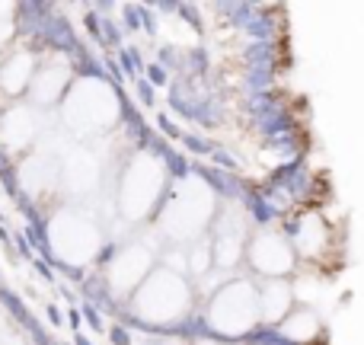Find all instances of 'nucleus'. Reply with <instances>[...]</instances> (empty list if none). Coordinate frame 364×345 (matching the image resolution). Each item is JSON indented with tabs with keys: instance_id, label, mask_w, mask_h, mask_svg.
<instances>
[{
	"instance_id": "1",
	"label": "nucleus",
	"mask_w": 364,
	"mask_h": 345,
	"mask_svg": "<svg viewBox=\"0 0 364 345\" xmlns=\"http://www.w3.org/2000/svg\"><path fill=\"white\" fill-rule=\"evenodd\" d=\"M214 211H218V195L198 176H188L176 186L173 198L166 201L160 214V230L176 243H192L208 230Z\"/></svg>"
},
{
	"instance_id": "2",
	"label": "nucleus",
	"mask_w": 364,
	"mask_h": 345,
	"mask_svg": "<svg viewBox=\"0 0 364 345\" xmlns=\"http://www.w3.org/2000/svg\"><path fill=\"white\" fill-rule=\"evenodd\" d=\"M61 115L70 132L96 134L119 122L122 102L106 80H100V77H80V80L70 83V90L64 93Z\"/></svg>"
},
{
	"instance_id": "3",
	"label": "nucleus",
	"mask_w": 364,
	"mask_h": 345,
	"mask_svg": "<svg viewBox=\"0 0 364 345\" xmlns=\"http://www.w3.org/2000/svg\"><path fill=\"white\" fill-rule=\"evenodd\" d=\"M132 304H134V314L144 323L166 327V323H176L188 314V307H192V288L182 278V272H173L170 265H160L134 291Z\"/></svg>"
},
{
	"instance_id": "4",
	"label": "nucleus",
	"mask_w": 364,
	"mask_h": 345,
	"mask_svg": "<svg viewBox=\"0 0 364 345\" xmlns=\"http://www.w3.org/2000/svg\"><path fill=\"white\" fill-rule=\"evenodd\" d=\"M166 186V164L157 154H134L119 182V211L125 221H144L154 214Z\"/></svg>"
},
{
	"instance_id": "5",
	"label": "nucleus",
	"mask_w": 364,
	"mask_h": 345,
	"mask_svg": "<svg viewBox=\"0 0 364 345\" xmlns=\"http://www.w3.org/2000/svg\"><path fill=\"white\" fill-rule=\"evenodd\" d=\"M48 243L64 265H87L100 256L102 230L87 211L61 208L48 224Z\"/></svg>"
},
{
	"instance_id": "6",
	"label": "nucleus",
	"mask_w": 364,
	"mask_h": 345,
	"mask_svg": "<svg viewBox=\"0 0 364 345\" xmlns=\"http://www.w3.org/2000/svg\"><path fill=\"white\" fill-rule=\"evenodd\" d=\"M259 323V291L252 282H227L208 304V327L220 336H246Z\"/></svg>"
},
{
	"instance_id": "7",
	"label": "nucleus",
	"mask_w": 364,
	"mask_h": 345,
	"mask_svg": "<svg viewBox=\"0 0 364 345\" xmlns=\"http://www.w3.org/2000/svg\"><path fill=\"white\" fill-rule=\"evenodd\" d=\"M246 259H250L252 269H256L259 275H265L269 282H282L297 265V253H294V246H291V240L275 230H259L256 237L250 240V246H246Z\"/></svg>"
},
{
	"instance_id": "8",
	"label": "nucleus",
	"mask_w": 364,
	"mask_h": 345,
	"mask_svg": "<svg viewBox=\"0 0 364 345\" xmlns=\"http://www.w3.org/2000/svg\"><path fill=\"white\" fill-rule=\"evenodd\" d=\"M151 272H154V250L144 243H132L122 253H115V259L109 262V288L122 297L134 294L147 282Z\"/></svg>"
},
{
	"instance_id": "9",
	"label": "nucleus",
	"mask_w": 364,
	"mask_h": 345,
	"mask_svg": "<svg viewBox=\"0 0 364 345\" xmlns=\"http://www.w3.org/2000/svg\"><path fill=\"white\" fill-rule=\"evenodd\" d=\"M100 176H102L100 157H96L93 151H83V147H80V151H70L68 160H64V166H61L64 189H68L70 195H77V198L96 192V186H100Z\"/></svg>"
},
{
	"instance_id": "10",
	"label": "nucleus",
	"mask_w": 364,
	"mask_h": 345,
	"mask_svg": "<svg viewBox=\"0 0 364 345\" xmlns=\"http://www.w3.org/2000/svg\"><path fill=\"white\" fill-rule=\"evenodd\" d=\"M68 83H70V61L64 55H55V58H48L42 68H36L29 93L38 106H51V102H58L64 96Z\"/></svg>"
},
{
	"instance_id": "11",
	"label": "nucleus",
	"mask_w": 364,
	"mask_h": 345,
	"mask_svg": "<svg viewBox=\"0 0 364 345\" xmlns=\"http://www.w3.org/2000/svg\"><path fill=\"white\" fill-rule=\"evenodd\" d=\"M38 134V112L29 106H13L0 122V144L6 151H26Z\"/></svg>"
},
{
	"instance_id": "12",
	"label": "nucleus",
	"mask_w": 364,
	"mask_h": 345,
	"mask_svg": "<svg viewBox=\"0 0 364 345\" xmlns=\"http://www.w3.org/2000/svg\"><path fill=\"white\" fill-rule=\"evenodd\" d=\"M329 243H333V233H329L326 221L320 218L316 211H307L301 221H297V230H294V246L297 256L304 259H323L329 253Z\"/></svg>"
},
{
	"instance_id": "13",
	"label": "nucleus",
	"mask_w": 364,
	"mask_h": 345,
	"mask_svg": "<svg viewBox=\"0 0 364 345\" xmlns=\"http://www.w3.org/2000/svg\"><path fill=\"white\" fill-rule=\"evenodd\" d=\"M211 253H214V265L220 269H233L240 259L246 256V246H243V221L230 224V221H220L218 227V240L211 243Z\"/></svg>"
},
{
	"instance_id": "14",
	"label": "nucleus",
	"mask_w": 364,
	"mask_h": 345,
	"mask_svg": "<svg viewBox=\"0 0 364 345\" xmlns=\"http://www.w3.org/2000/svg\"><path fill=\"white\" fill-rule=\"evenodd\" d=\"M294 307V288L282 282H265L259 288V320L265 323H282Z\"/></svg>"
},
{
	"instance_id": "15",
	"label": "nucleus",
	"mask_w": 364,
	"mask_h": 345,
	"mask_svg": "<svg viewBox=\"0 0 364 345\" xmlns=\"http://www.w3.org/2000/svg\"><path fill=\"white\" fill-rule=\"evenodd\" d=\"M19 176H23L26 192L42 195V192H48V189H55L58 176H61V166H58V160L48 157V154H32V157L23 164Z\"/></svg>"
},
{
	"instance_id": "16",
	"label": "nucleus",
	"mask_w": 364,
	"mask_h": 345,
	"mask_svg": "<svg viewBox=\"0 0 364 345\" xmlns=\"http://www.w3.org/2000/svg\"><path fill=\"white\" fill-rule=\"evenodd\" d=\"M32 77H36V55H29V51H16L0 64V87L10 96H19L23 90H29Z\"/></svg>"
},
{
	"instance_id": "17",
	"label": "nucleus",
	"mask_w": 364,
	"mask_h": 345,
	"mask_svg": "<svg viewBox=\"0 0 364 345\" xmlns=\"http://www.w3.org/2000/svg\"><path fill=\"white\" fill-rule=\"evenodd\" d=\"M278 333L291 342H314L320 336V317L314 310H291L282 323H278Z\"/></svg>"
},
{
	"instance_id": "18",
	"label": "nucleus",
	"mask_w": 364,
	"mask_h": 345,
	"mask_svg": "<svg viewBox=\"0 0 364 345\" xmlns=\"http://www.w3.org/2000/svg\"><path fill=\"white\" fill-rule=\"evenodd\" d=\"M214 262V253H211V246L208 243H198L192 253H188V262H186V269L192 272V275H205L208 272V265Z\"/></svg>"
},
{
	"instance_id": "19",
	"label": "nucleus",
	"mask_w": 364,
	"mask_h": 345,
	"mask_svg": "<svg viewBox=\"0 0 364 345\" xmlns=\"http://www.w3.org/2000/svg\"><path fill=\"white\" fill-rule=\"evenodd\" d=\"M10 38H13V23L10 19H0V48H4Z\"/></svg>"
},
{
	"instance_id": "20",
	"label": "nucleus",
	"mask_w": 364,
	"mask_h": 345,
	"mask_svg": "<svg viewBox=\"0 0 364 345\" xmlns=\"http://www.w3.org/2000/svg\"><path fill=\"white\" fill-rule=\"evenodd\" d=\"M0 345H19V339L13 333H6V329H0Z\"/></svg>"
}]
</instances>
